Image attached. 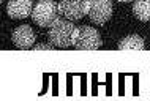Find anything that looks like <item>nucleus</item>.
I'll list each match as a JSON object with an SVG mask.
<instances>
[{"mask_svg":"<svg viewBox=\"0 0 150 101\" xmlns=\"http://www.w3.org/2000/svg\"><path fill=\"white\" fill-rule=\"evenodd\" d=\"M90 0H60L59 14H63L70 21H78L88 14Z\"/></svg>","mask_w":150,"mask_h":101,"instance_id":"nucleus-4","label":"nucleus"},{"mask_svg":"<svg viewBox=\"0 0 150 101\" xmlns=\"http://www.w3.org/2000/svg\"><path fill=\"white\" fill-rule=\"evenodd\" d=\"M30 16L40 27H49L59 18V3H55L54 0H38Z\"/></svg>","mask_w":150,"mask_h":101,"instance_id":"nucleus-2","label":"nucleus"},{"mask_svg":"<svg viewBox=\"0 0 150 101\" xmlns=\"http://www.w3.org/2000/svg\"><path fill=\"white\" fill-rule=\"evenodd\" d=\"M119 51H142L145 47L144 40L139 35H128L119 43Z\"/></svg>","mask_w":150,"mask_h":101,"instance_id":"nucleus-8","label":"nucleus"},{"mask_svg":"<svg viewBox=\"0 0 150 101\" xmlns=\"http://www.w3.org/2000/svg\"><path fill=\"white\" fill-rule=\"evenodd\" d=\"M33 10V0H10L6 5V13L11 19H24L30 16Z\"/></svg>","mask_w":150,"mask_h":101,"instance_id":"nucleus-7","label":"nucleus"},{"mask_svg":"<svg viewBox=\"0 0 150 101\" xmlns=\"http://www.w3.org/2000/svg\"><path fill=\"white\" fill-rule=\"evenodd\" d=\"M2 2H3V0H0V3H2Z\"/></svg>","mask_w":150,"mask_h":101,"instance_id":"nucleus-12","label":"nucleus"},{"mask_svg":"<svg viewBox=\"0 0 150 101\" xmlns=\"http://www.w3.org/2000/svg\"><path fill=\"white\" fill-rule=\"evenodd\" d=\"M103 41H101V35L96 29L90 25H82L78 27V36L73 46L79 51H95L100 49Z\"/></svg>","mask_w":150,"mask_h":101,"instance_id":"nucleus-3","label":"nucleus"},{"mask_svg":"<svg viewBox=\"0 0 150 101\" xmlns=\"http://www.w3.org/2000/svg\"><path fill=\"white\" fill-rule=\"evenodd\" d=\"M112 16V0H90V10H88V18L92 22L106 24Z\"/></svg>","mask_w":150,"mask_h":101,"instance_id":"nucleus-5","label":"nucleus"},{"mask_svg":"<svg viewBox=\"0 0 150 101\" xmlns=\"http://www.w3.org/2000/svg\"><path fill=\"white\" fill-rule=\"evenodd\" d=\"M117 2H120V3H122V2H123V3H127V2H133V0H117Z\"/></svg>","mask_w":150,"mask_h":101,"instance_id":"nucleus-11","label":"nucleus"},{"mask_svg":"<svg viewBox=\"0 0 150 101\" xmlns=\"http://www.w3.org/2000/svg\"><path fill=\"white\" fill-rule=\"evenodd\" d=\"M11 40H13L16 47H19V49H29V47L33 46L36 35L30 25H19L18 29H14L13 35H11Z\"/></svg>","mask_w":150,"mask_h":101,"instance_id":"nucleus-6","label":"nucleus"},{"mask_svg":"<svg viewBox=\"0 0 150 101\" xmlns=\"http://www.w3.org/2000/svg\"><path fill=\"white\" fill-rule=\"evenodd\" d=\"M133 13L139 21H150V0H133Z\"/></svg>","mask_w":150,"mask_h":101,"instance_id":"nucleus-9","label":"nucleus"},{"mask_svg":"<svg viewBox=\"0 0 150 101\" xmlns=\"http://www.w3.org/2000/svg\"><path fill=\"white\" fill-rule=\"evenodd\" d=\"M51 51L52 49V44H36V46H33V51Z\"/></svg>","mask_w":150,"mask_h":101,"instance_id":"nucleus-10","label":"nucleus"},{"mask_svg":"<svg viewBox=\"0 0 150 101\" xmlns=\"http://www.w3.org/2000/svg\"><path fill=\"white\" fill-rule=\"evenodd\" d=\"M78 36V27L70 19H60L57 18L49 25V43L55 47H70L74 44Z\"/></svg>","mask_w":150,"mask_h":101,"instance_id":"nucleus-1","label":"nucleus"}]
</instances>
